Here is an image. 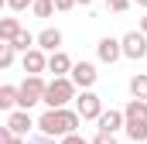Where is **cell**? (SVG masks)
Masks as SVG:
<instances>
[{"instance_id":"1","label":"cell","mask_w":147,"mask_h":144,"mask_svg":"<svg viewBox=\"0 0 147 144\" xmlns=\"http://www.w3.org/2000/svg\"><path fill=\"white\" fill-rule=\"evenodd\" d=\"M79 110H65V107H48L41 113V120H38V127H41V134H48V137H69L75 134V127H79Z\"/></svg>"},{"instance_id":"2","label":"cell","mask_w":147,"mask_h":144,"mask_svg":"<svg viewBox=\"0 0 147 144\" xmlns=\"http://www.w3.org/2000/svg\"><path fill=\"white\" fill-rule=\"evenodd\" d=\"M123 117H127V134H130V141L140 144L147 141V100H130L127 110H123Z\"/></svg>"},{"instance_id":"3","label":"cell","mask_w":147,"mask_h":144,"mask_svg":"<svg viewBox=\"0 0 147 144\" xmlns=\"http://www.w3.org/2000/svg\"><path fill=\"white\" fill-rule=\"evenodd\" d=\"M72 96H75V82L65 79V75H55L45 89V107H65Z\"/></svg>"},{"instance_id":"4","label":"cell","mask_w":147,"mask_h":144,"mask_svg":"<svg viewBox=\"0 0 147 144\" xmlns=\"http://www.w3.org/2000/svg\"><path fill=\"white\" fill-rule=\"evenodd\" d=\"M17 89H21V107L31 110L34 103H45V89H48V82H45L41 75H28Z\"/></svg>"},{"instance_id":"5","label":"cell","mask_w":147,"mask_h":144,"mask_svg":"<svg viewBox=\"0 0 147 144\" xmlns=\"http://www.w3.org/2000/svg\"><path fill=\"white\" fill-rule=\"evenodd\" d=\"M75 110H79V117L82 120H99V113H103V100L96 96V93H82L79 100H75Z\"/></svg>"},{"instance_id":"6","label":"cell","mask_w":147,"mask_h":144,"mask_svg":"<svg viewBox=\"0 0 147 144\" xmlns=\"http://www.w3.org/2000/svg\"><path fill=\"white\" fill-rule=\"evenodd\" d=\"M123 55L127 58H137V62L147 55V35L144 31H127L123 35Z\"/></svg>"},{"instance_id":"7","label":"cell","mask_w":147,"mask_h":144,"mask_svg":"<svg viewBox=\"0 0 147 144\" xmlns=\"http://www.w3.org/2000/svg\"><path fill=\"white\" fill-rule=\"evenodd\" d=\"M96 75H99V72H96L92 62H75L72 65V82L79 86V89H89V86L96 82Z\"/></svg>"},{"instance_id":"8","label":"cell","mask_w":147,"mask_h":144,"mask_svg":"<svg viewBox=\"0 0 147 144\" xmlns=\"http://www.w3.org/2000/svg\"><path fill=\"white\" fill-rule=\"evenodd\" d=\"M48 69V58H45V48H28L24 52V72L28 75H38V72Z\"/></svg>"},{"instance_id":"9","label":"cell","mask_w":147,"mask_h":144,"mask_svg":"<svg viewBox=\"0 0 147 144\" xmlns=\"http://www.w3.org/2000/svg\"><path fill=\"white\" fill-rule=\"evenodd\" d=\"M96 124H99V130H110V134H116L120 127H127V117H123L120 110H103Z\"/></svg>"},{"instance_id":"10","label":"cell","mask_w":147,"mask_h":144,"mask_svg":"<svg viewBox=\"0 0 147 144\" xmlns=\"http://www.w3.org/2000/svg\"><path fill=\"white\" fill-rule=\"evenodd\" d=\"M31 127H34V120H31V113H28V110H17V113H10V117H7V130H14L17 137H21V134H28Z\"/></svg>"},{"instance_id":"11","label":"cell","mask_w":147,"mask_h":144,"mask_svg":"<svg viewBox=\"0 0 147 144\" xmlns=\"http://www.w3.org/2000/svg\"><path fill=\"white\" fill-rule=\"evenodd\" d=\"M96 52H99V58H103V62H110V65H113V62L123 55V41H116V38H103Z\"/></svg>"},{"instance_id":"12","label":"cell","mask_w":147,"mask_h":144,"mask_svg":"<svg viewBox=\"0 0 147 144\" xmlns=\"http://www.w3.org/2000/svg\"><path fill=\"white\" fill-rule=\"evenodd\" d=\"M58 45H62V31L58 28H45L38 35V48H45V52H58Z\"/></svg>"},{"instance_id":"13","label":"cell","mask_w":147,"mask_h":144,"mask_svg":"<svg viewBox=\"0 0 147 144\" xmlns=\"http://www.w3.org/2000/svg\"><path fill=\"white\" fill-rule=\"evenodd\" d=\"M48 72H55V75L72 72V58H69L65 52H51V55H48Z\"/></svg>"},{"instance_id":"14","label":"cell","mask_w":147,"mask_h":144,"mask_svg":"<svg viewBox=\"0 0 147 144\" xmlns=\"http://www.w3.org/2000/svg\"><path fill=\"white\" fill-rule=\"evenodd\" d=\"M14 103H21V89H14V86H0V110H10Z\"/></svg>"},{"instance_id":"15","label":"cell","mask_w":147,"mask_h":144,"mask_svg":"<svg viewBox=\"0 0 147 144\" xmlns=\"http://www.w3.org/2000/svg\"><path fill=\"white\" fill-rule=\"evenodd\" d=\"M130 93H134L137 100H147V75L144 72H137V75L130 79Z\"/></svg>"},{"instance_id":"16","label":"cell","mask_w":147,"mask_h":144,"mask_svg":"<svg viewBox=\"0 0 147 144\" xmlns=\"http://www.w3.org/2000/svg\"><path fill=\"white\" fill-rule=\"evenodd\" d=\"M10 41H14V48H21V52H28V48H31V45H34L38 38L31 35V31H24V28H21V31H17V35L10 38Z\"/></svg>"},{"instance_id":"17","label":"cell","mask_w":147,"mask_h":144,"mask_svg":"<svg viewBox=\"0 0 147 144\" xmlns=\"http://www.w3.org/2000/svg\"><path fill=\"white\" fill-rule=\"evenodd\" d=\"M17 31H21V24H17L14 17H3V21H0V38H3V41H10Z\"/></svg>"},{"instance_id":"18","label":"cell","mask_w":147,"mask_h":144,"mask_svg":"<svg viewBox=\"0 0 147 144\" xmlns=\"http://www.w3.org/2000/svg\"><path fill=\"white\" fill-rule=\"evenodd\" d=\"M10 62H14V41H3V45H0V65L7 69Z\"/></svg>"},{"instance_id":"19","label":"cell","mask_w":147,"mask_h":144,"mask_svg":"<svg viewBox=\"0 0 147 144\" xmlns=\"http://www.w3.org/2000/svg\"><path fill=\"white\" fill-rule=\"evenodd\" d=\"M51 10H55V0H34V14L38 17H51Z\"/></svg>"},{"instance_id":"20","label":"cell","mask_w":147,"mask_h":144,"mask_svg":"<svg viewBox=\"0 0 147 144\" xmlns=\"http://www.w3.org/2000/svg\"><path fill=\"white\" fill-rule=\"evenodd\" d=\"M106 7H110V10H116V14H123V10L130 7V0H106Z\"/></svg>"},{"instance_id":"21","label":"cell","mask_w":147,"mask_h":144,"mask_svg":"<svg viewBox=\"0 0 147 144\" xmlns=\"http://www.w3.org/2000/svg\"><path fill=\"white\" fill-rule=\"evenodd\" d=\"M92 144H116V137H113L110 130H99V134H96V141Z\"/></svg>"},{"instance_id":"22","label":"cell","mask_w":147,"mask_h":144,"mask_svg":"<svg viewBox=\"0 0 147 144\" xmlns=\"http://www.w3.org/2000/svg\"><path fill=\"white\" fill-rule=\"evenodd\" d=\"M7 7H14V10H24V7H34V0H7Z\"/></svg>"},{"instance_id":"23","label":"cell","mask_w":147,"mask_h":144,"mask_svg":"<svg viewBox=\"0 0 147 144\" xmlns=\"http://www.w3.org/2000/svg\"><path fill=\"white\" fill-rule=\"evenodd\" d=\"M0 144H21V141H17L14 130H3V134H0Z\"/></svg>"},{"instance_id":"24","label":"cell","mask_w":147,"mask_h":144,"mask_svg":"<svg viewBox=\"0 0 147 144\" xmlns=\"http://www.w3.org/2000/svg\"><path fill=\"white\" fill-rule=\"evenodd\" d=\"M75 3H79V0H55V7H58V10H72Z\"/></svg>"},{"instance_id":"25","label":"cell","mask_w":147,"mask_h":144,"mask_svg":"<svg viewBox=\"0 0 147 144\" xmlns=\"http://www.w3.org/2000/svg\"><path fill=\"white\" fill-rule=\"evenodd\" d=\"M62 144H89V141H82L79 134H69V137H65V141H62Z\"/></svg>"},{"instance_id":"26","label":"cell","mask_w":147,"mask_h":144,"mask_svg":"<svg viewBox=\"0 0 147 144\" xmlns=\"http://www.w3.org/2000/svg\"><path fill=\"white\" fill-rule=\"evenodd\" d=\"M28 144H55V141H51V137L45 134V137H31V141H28Z\"/></svg>"},{"instance_id":"27","label":"cell","mask_w":147,"mask_h":144,"mask_svg":"<svg viewBox=\"0 0 147 144\" xmlns=\"http://www.w3.org/2000/svg\"><path fill=\"white\" fill-rule=\"evenodd\" d=\"M140 31H144V35H147V17H144V21H140Z\"/></svg>"},{"instance_id":"28","label":"cell","mask_w":147,"mask_h":144,"mask_svg":"<svg viewBox=\"0 0 147 144\" xmlns=\"http://www.w3.org/2000/svg\"><path fill=\"white\" fill-rule=\"evenodd\" d=\"M137 3H140V7H147V0H137Z\"/></svg>"},{"instance_id":"29","label":"cell","mask_w":147,"mask_h":144,"mask_svg":"<svg viewBox=\"0 0 147 144\" xmlns=\"http://www.w3.org/2000/svg\"><path fill=\"white\" fill-rule=\"evenodd\" d=\"M79 3H92V0H79Z\"/></svg>"}]
</instances>
